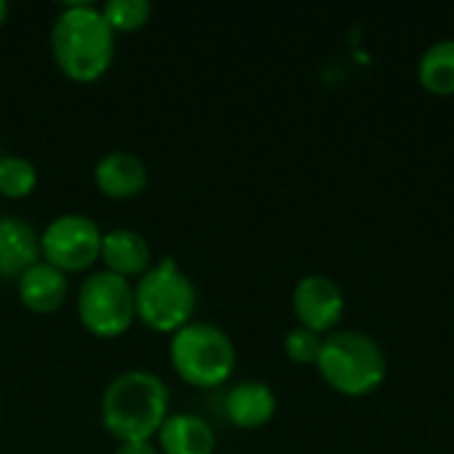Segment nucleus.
<instances>
[{
	"label": "nucleus",
	"mask_w": 454,
	"mask_h": 454,
	"mask_svg": "<svg viewBox=\"0 0 454 454\" xmlns=\"http://www.w3.org/2000/svg\"><path fill=\"white\" fill-rule=\"evenodd\" d=\"M53 64L72 82H96L114 59V32L98 5L72 3L51 27Z\"/></svg>",
	"instance_id": "nucleus-1"
},
{
	"label": "nucleus",
	"mask_w": 454,
	"mask_h": 454,
	"mask_svg": "<svg viewBox=\"0 0 454 454\" xmlns=\"http://www.w3.org/2000/svg\"><path fill=\"white\" fill-rule=\"evenodd\" d=\"M170 415L165 380L146 370L117 375L101 396V426L120 444L152 442Z\"/></svg>",
	"instance_id": "nucleus-2"
},
{
	"label": "nucleus",
	"mask_w": 454,
	"mask_h": 454,
	"mask_svg": "<svg viewBox=\"0 0 454 454\" xmlns=\"http://www.w3.org/2000/svg\"><path fill=\"white\" fill-rule=\"evenodd\" d=\"M317 367L325 383L346 396L372 394L388 375V359L383 346L364 330L327 333Z\"/></svg>",
	"instance_id": "nucleus-3"
},
{
	"label": "nucleus",
	"mask_w": 454,
	"mask_h": 454,
	"mask_svg": "<svg viewBox=\"0 0 454 454\" xmlns=\"http://www.w3.org/2000/svg\"><path fill=\"white\" fill-rule=\"evenodd\" d=\"M136 319L162 335L186 327L197 311V287L176 258L165 255L133 285Z\"/></svg>",
	"instance_id": "nucleus-4"
},
{
	"label": "nucleus",
	"mask_w": 454,
	"mask_h": 454,
	"mask_svg": "<svg viewBox=\"0 0 454 454\" xmlns=\"http://www.w3.org/2000/svg\"><path fill=\"white\" fill-rule=\"evenodd\" d=\"M170 364L192 388H215L226 383L237 367L234 340L215 325L189 322L170 338Z\"/></svg>",
	"instance_id": "nucleus-5"
},
{
	"label": "nucleus",
	"mask_w": 454,
	"mask_h": 454,
	"mask_svg": "<svg viewBox=\"0 0 454 454\" xmlns=\"http://www.w3.org/2000/svg\"><path fill=\"white\" fill-rule=\"evenodd\" d=\"M77 319L96 338H120L136 322L133 285L112 271L85 277L77 290Z\"/></svg>",
	"instance_id": "nucleus-6"
},
{
	"label": "nucleus",
	"mask_w": 454,
	"mask_h": 454,
	"mask_svg": "<svg viewBox=\"0 0 454 454\" xmlns=\"http://www.w3.org/2000/svg\"><path fill=\"white\" fill-rule=\"evenodd\" d=\"M101 239L104 231L93 218L80 213H64L43 229L40 255L61 274H80L98 261Z\"/></svg>",
	"instance_id": "nucleus-7"
},
{
	"label": "nucleus",
	"mask_w": 454,
	"mask_h": 454,
	"mask_svg": "<svg viewBox=\"0 0 454 454\" xmlns=\"http://www.w3.org/2000/svg\"><path fill=\"white\" fill-rule=\"evenodd\" d=\"M293 311L303 327L327 335L343 319L346 295L333 277L306 274L293 287Z\"/></svg>",
	"instance_id": "nucleus-8"
},
{
	"label": "nucleus",
	"mask_w": 454,
	"mask_h": 454,
	"mask_svg": "<svg viewBox=\"0 0 454 454\" xmlns=\"http://www.w3.org/2000/svg\"><path fill=\"white\" fill-rule=\"evenodd\" d=\"M96 189L109 200H133L149 186V168L130 152H109L93 168Z\"/></svg>",
	"instance_id": "nucleus-9"
},
{
	"label": "nucleus",
	"mask_w": 454,
	"mask_h": 454,
	"mask_svg": "<svg viewBox=\"0 0 454 454\" xmlns=\"http://www.w3.org/2000/svg\"><path fill=\"white\" fill-rule=\"evenodd\" d=\"M98 261H104V271H112L122 279H138L152 269V247L144 239V234H138L136 229H112L104 234L101 239V255Z\"/></svg>",
	"instance_id": "nucleus-10"
},
{
	"label": "nucleus",
	"mask_w": 454,
	"mask_h": 454,
	"mask_svg": "<svg viewBox=\"0 0 454 454\" xmlns=\"http://www.w3.org/2000/svg\"><path fill=\"white\" fill-rule=\"evenodd\" d=\"M223 412L229 423L242 431L263 428L277 412V394L263 380H242L229 388L223 399Z\"/></svg>",
	"instance_id": "nucleus-11"
},
{
	"label": "nucleus",
	"mask_w": 454,
	"mask_h": 454,
	"mask_svg": "<svg viewBox=\"0 0 454 454\" xmlns=\"http://www.w3.org/2000/svg\"><path fill=\"white\" fill-rule=\"evenodd\" d=\"M40 255V234L16 215H0V279H19Z\"/></svg>",
	"instance_id": "nucleus-12"
},
{
	"label": "nucleus",
	"mask_w": 454,
	"mask_h": 454,
	"mask_svg": "<svg viewBox=\"0 0 454 454\" xmlns=\"http://www.w3.org/2000/svg\"><path fill=\"white\" fill-rule=\"evenodd\" d=\"M16 290H19L21 306L29 309L32 314H53L64 306L69 282H67V274L53 269L51 263L37 261L32 269H27L16 279Z\"/></svg>",
	"instance_id": "nucleus-13"
},
{
	"label": "nucleus",
	"mask_w": 454,
	"mask_h": 454,
	"mask_svg": "<svg viewBox=\"0 0 454 454\" xmlns=\"http://www.w3.org/2000/svg\"><path fill=\"white\" fill-rule=\"evenodd\" d=\"M162 454H213L215 452V431L207 420L192 412L168 415L157 434Z\"/></svg>",
	"instance_id": "nucleus-14"
},
{
	"label": "nucleus",
	"mask_w": 454,
	"mask_h": 454,
	"mask_svg": "<svg viewBox=\"0 0 454 454\" xmlns=\"http://www.w3.org/2000/svg\"><path fill=\"white\" fill-rule=\"evenodd\" d=\"M418 80L426 90L439 96L454 93V37L431 43L418 61Z\"/></svg>",
	"instance_id": "nucleus-15"
},
{
	"label": "nucleus",
	"mask_w": 454,
	"mask_h": 454,
	"mask_svg": "<svg viewBox=\"0 0 454 454\" xmlns=\"http://www.w3.org/2000/svg\"><path fill=\"white\" fill-rule=\"evenodd\" d=\"M37 168L27 157L3 154L0 157V197L27 200L37 189Z\"/></svg>",
	"instance_id": "nucleus-16"
},
{
	"label": "nucleus",
	"mask_w": 454,
	"mask_h": 454,
	"mask_svg": "<svg viewBox=\"0 0 454 454\" xmlns=\"http://www.w3.org/2000/svg\"><path fill=\"white\" fill-rule=\"evenodd\" d=\"M101 13L112 32H138L152 19V3L146 0H109L101 5Z\"/></svg>",
	"instance_id": "nucleus-17"
},
{
	"label": "nucleus",
	"mask_w": 454,
	"mask_h": 454,
	"mask_svg": "<svg viewBox=\"0 0 454 454\" xmlns=\"http://www.w3.org/2000/svg\"><path fill=\"white\" fill-rule=\"evenodd\" d=\"M325 346V335L298 325L285 335V354L295 362V364H317L319 354Z\"/></svg>",
	"instance_id": "nucleus-18"
},
{
	"label": "nucleus",
	"mask_w": 454,
	"mask_h": 454,
	"mask_svg": "<svg viewBox=\"0 0 454 454\" xmlns=\"http://www.w3.org/2000/svg\"><path fill=\"white\" fill-rule=\"evenodd\" d=\"M114 454H160V452H157V447H154L152 442H125V444H120V447H117V452Z\"/></svg>",
	"instance_id": "nucleus-19"
},
{
	"label": "nucleus",
	"mask_w": 454,
	"mask_h": 454,
	"mask_svg": "<svg viewBox=\"0 0 454 454\" xmlns=\"http://www.w3.org/2000/svg\"><path fill=\"white\" fill-rule=\"evenodd\" d=\"M5 19H8V3H5V0H0V27L5 24Z\"/></svg>",
	"instance_id": "nucleus-20"
},
{
	"label": "nucleus",
	"mask_w": 454,
	"mask_h": 454,
	"mask_svg": "<svg viewBox=\"0 0 454 454\" xmlns=\"http://www.w3.org/2000/svg\"><path fill=\"white\" fill-rule=\"evenodd\" d=\"M0 157H3V154H0Z\"/></svg>",
	"instance_id": "nucleus-21"
}]
</instances>
